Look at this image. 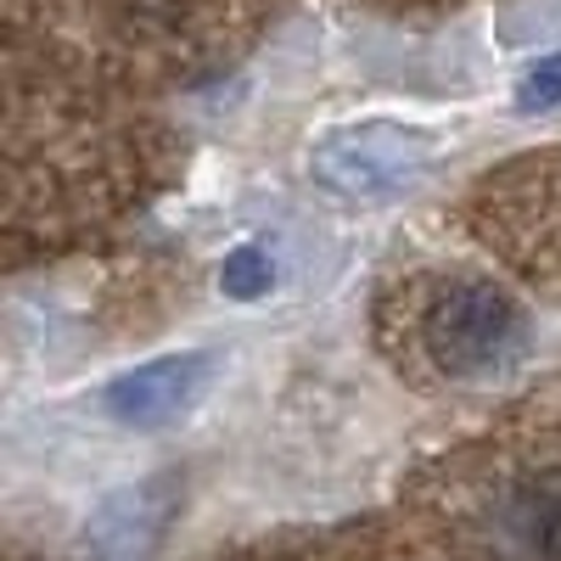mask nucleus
Wrapping results in <instances>:
<instances>
[{
    "instance_id": "nucleus-1",
    "label": "nucleus",
    "mask_w": 561,
    "mask_h": 561,
    "mask_svg": "<svg viewBox=\"0 0 561 561\" xmlns=\"http://www.w3.org/2000/svg\"><path fill=\"white\" fill-rule=\"evenodd\" d=\"M410 337H415V354L438 377H478L517 337V304L494 280L449 275V280H433L427 298L415 304Z\"/></svg>"
},
{
    "instance_id": "nucleus-2",
    "label": "nucleus",
    "mask_w": 561,
    "mask_h": 561,
    "mask_svg": "<svg viewBox=\"0 0 561 561\" xmlns=\"http://www.w3.org/2000/svg\"><path fill=\"white\" fill-rule=\"evenodd\" d=\"M438 158V140L410 124H348L314 147V180L348 203H382Z\"/></svg>"
},
{
    "instance_id": "nucleus-3",
    "label": "nucleus",
    "mask_w": 561,
    "mask_h": 561,
    "mask_svg": "<svg viewBox=\"0 0 561 561\" xmlns=\"http://www.w3.org/2000/svg\"><path fill=\"white\" fill-rule=\"evenodd\" d=\"M214 382V354H163V359H147L124 370V377H113L102 388V410L118 421V427H169V421H180L185 410H192Z\"/></svg>"
},
{
    "instance_id": "nucleus-4",
    "label": "nucleus",
    "mask_w": 561,
    "mask_h": 561,
    "mask_svg": "<svg viewBox=\"0 0 561 561\" xmlns=\"http://www.w3.org/2000/svg\"><path fill=\"white\" fill-rule=\"evenodd\" d=\"M494 561H561V466L505 483L489 511Z\"/></svg>"
},
{
    "instance_id": "nucleus-5",
    "label": "nucleus",
    "mask_w": 561,
    "mask_h": 561,
    "mask_svg": "<svg viewBox=\"0 0 561 561\" xmlns=\"http://www.w3.org/2000/svg\"><path fill=\"white\" fill-rule=\"evenodd\" d=\"M275 287V259L264 253V248H237V253H225V264H219V293L225 298H237V304H253V298H264Z\"/></svg>"
},
{
    "instance_id": "nucleus-6",
    "label": "nucleus",
    "mask_w": 561,
    "mask_h": 561,
    "mask_svg": "<svg viewBox=\"0 0 561 561\" xmlns=\"http://www.w3.org/2000/svg\"><path fill=\"white\" fill-rule=\"evenodd\" d=\"M517 107H523V113H550V107H561V51H556V57H539V62L528 68V79L517 84Z\"/></svg>"
},
{
    "instance_id": "nucleus-7",
    "label": "nucleus",
    "mask_w": 561,
    "mask_h": 561,
    "mask_svg": "<svg viewBox=\"0 0 561 561\" xmlns=\"http://www.w3.org/2000/svg\"><path fill=\"white\" fill-rule=\"evenodd\" d=\"M158 7H169V0H147V12H158Z\"/></svg>"
}]
</instances>
